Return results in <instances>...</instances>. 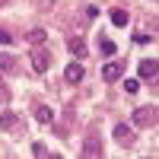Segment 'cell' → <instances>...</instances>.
Masks as SVG:
<instances>
[{
	"label": "cell",
	"mask_w": 159,
	"mask_h": 159,
	"mask_svg": "<svg viewBox=\"0 0 159 159\" xmlns=\"http://www.w3.org/2000/svg\"><path fill=\"white\" fill-rule=\"evenodd\" d=\"M29 42H32V45H42V42H45V32H42V29H35V32L29 35Z\"/></svg>",
	"instance_id": "15"
},
{
	"label": "cell",
	"mask_w": 159,
	"mask_h": 159,
	"mask_svg": "<svg viewBox=\"0 0 159 159\" xmlns=\"http://www.w3.org/2000/svg\"><path fill=\"white\" fill-rule=\"evenodd\" d=\"M156 70H159V61H156V57H147V61H140V67H137L140 80H147V83H156Z\"/></svg>",
	"instance_id": "3"
},
{
	"label": "cell",
	"mask_w": 159,
	"mask_h": 159,
	"mask_svg": "<svg viewBox=\"0 0 159 159\" xmlns=\"http://www.w3.org/2000/svg\"><path fill=\"white\" fill-rule=\"evenodd\" d=\"M115 140L124 143V147H130V143H134V130H130L127 124H118V127H115Z\"/></svg>",
	"instance_id": "8"
},
{
	"label": "cell",
	"mask_w": 159,
	"mask_h": 159,
	"mask_svg": "<svg viewBox=\"0 0 159 159\" xmlns=\"http://www.w3.org/2000/svg\"><path fill=\"white\" fill-rule=\"evenodd\" d=\"M111 22L118 25V29H124V25H127L130 19H127V13H124L121 7H115V10H111Z\"/></svg>",
	"instance_id": "11"
},
{
	"label": "cell",
	"mask_w": 159,
	"mask_h": 159,
	"mask_svg": "<svg viewBox=\"0 0 159 159\" xmlns=\"http://www.w3.org/2000/svg\"><path fill=\"white\" fill-rule=\"evenodd\" d=\"M130 124L134 127H156V105H140V108L134 111V118H130Z\"/></svg>",
	"instance_id": "1"
},
{
	"label": "cell",
	"mask_w": 159,
	"mask_h": 159,
	"mask_svg": "<svg viewBox=\"0 0 159 159\" xmlns=\"http://www.w3.org/2000/svg\"><path fill=\"white\" fill-rule=\"evenodd\" d=\"M16 67V57L13 54H0V70H13Z\"/></svg>",
	"instance_id": "13"
},
{
	"label": "cell",
	"mask_w": 159,
	"mask_h": 159,
	"mask_svg": "<svg viewBox=\"0 0 159 159\" xmlns=\"http://www.w3.org/2000/svg\"><path fill=\"white\" fill-rule=\"evenodd\" d=\"M32 67H35V73H48V67H51V51L48 48H32Z\"/></svg>",
	"instance_id": "2"
},
{
	"label": "cell",
	"mask_w": 159,
	"mask_h": 159,
	"mask_svg": "<svg viewBox=\"0 0 159 159\" xmlns=\"http://www.w3.org/2000/svg\"><path fill=\"white\" fill-rule=\"evenodd\" d=\"M32 153L38 156V159H45V156H51V159H57V153H51L45 143H32Z\"/></svg>",
	"instance_id": "12"
},
{
	"label": "cell",
	"mask_w": 159,
	"mask_h": 159,
	"mask_svg": "<svg viewBox=\"0 0 159 159\" xmlns=\"http://www.w3.org/2000/svg\"><path fill=\"white\" fill-rule=\"evenodd\" d=\"M121 73H124V64H118V61H111V64L102 67V80H105V83H118Z\"/></svg>",
	"instance_id": "4"
},
{
	"label": "cell",
	"mask_w": 159,
	"mask_h": 159,
	"mask_svg": "<svg viewBox=\"0 0 159 159\" xmlns=\"http://www.w3.org/2000/svg\"><path fill=\"white\" fill-rule=\"evenodd\" d=\"M16 127H19V118L13 115V111H3V115H0V130H3V134H13Z\"/></svg>",
	"instance_id": "7"
},
{
	"label": "cell",
	"mask_w": 159,
	"mask_h": 159,
	"mask_svg": "<svg viewBox=\"0 0 159 159\" xmlns=\"http://www.w3.org/2000/svg\"><path fill=\"white\" fill-rule=\"evenodd\" d=\"M35 118H38V124H51L54 121V111L48 105H35Z\"/></svg>",
	"instance_id": "10"
},
{
	"label": "cell",
	"mask_w": 159,
	"mask_h": 159,
	"mask_svg": "<svg viewBox=\"0 0 159 159\" xmlns=\"http://www.w3.org/2000/svg\"><path fill=\"white\" fill-rule=\"evenodd\" d=\"M83 76H86V70H83V64H67V70H64V80L67 83H83Z\"/></svg>",
	"instance_id": "5"
},
{
	"label": "cell",
	"mask_w": 159,
	"mask_h": 159,
	"mask_svg": "<svg viewBox=\"0 0 159 159\" xmlns=\"http://www.w3.org/2000/svg\"><path fill=\"white\" fill-rule=\"evenodd\" d=\"M115 51H118V45H115V42H108V38H102V54H105V57H111Z\"/></svg>",
	"instance_id": "14"
},
{
	"label": "cell",
	"mask_w": 159,
	"mask_h": 159,
	"mask_svg": "<svg viewBox=\"0 0 159 159\" xmlns=\"http://www.w3.org/2000/svg\"><path fill=\"white\" fill-rule=\"evenodd\" d=\"M83 156H102V140H99L96 134H89V137L83 140Z\"/></svg>",
	"instance_id": "6"
},
{
	"label": "cell",
	"mask_w": 159,
	"mask_h": 159,
	"mask_svg": "<svg viewBox=\"0 0 159 159\" xmlns=\"http://www.w3.org/2000/svg\"><path fill=\"white\" fill-rule=\"evenodd\" d=\"M124 89H127V92H137V89H140V80H124Z\"/></svg>",
	"instance_id": "16"
},
{
	"label": "cell",
	"mask_w": 159,
	"mask_h": 159,
	"mask_svg": "<svg viewBox=\"0 0 159 159\" xmlns=\"http://www.w3.org/2000/svg\"><path fill=\"white\" fill-rule=\"evenodd\" d=\"M10 42H13V38H10V35H7L3 29H0V45H10Z\"/></svg>",
	"instance_id": "17"
},
{
	"label": "cell",
	"mask_w": 159,
	"mask_h": 159,
	"mask_svg": "<svg viewBox=\"0 0 159 159\" xmlns=\"http://www.w3.org/2000/svg\"><path fill=\"white\" fill-rule=\"evenodd\" d=\"M67 51H70V54H76V57H86V42H83L80 35H73L70 42H67Z\"/></svg>",
	"instance_id": "9"
}]
</instances>
